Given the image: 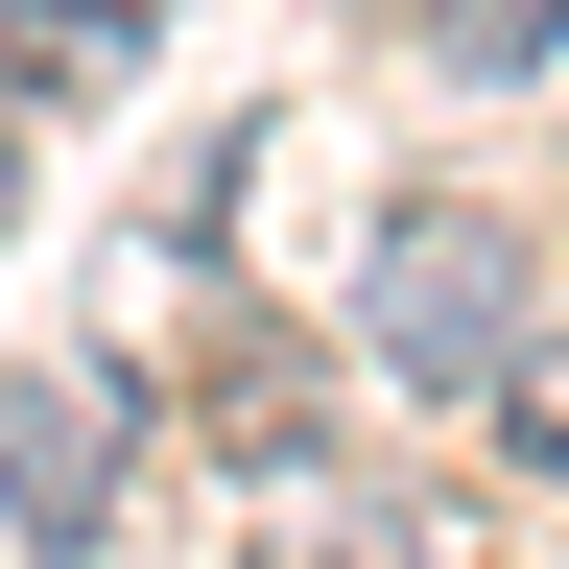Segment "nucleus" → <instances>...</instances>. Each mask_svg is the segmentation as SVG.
Returning a JSON list of instances; mask_svg holds the SVG:
<instances>
[{
    "label": "nucleus",
    "mask_w": 569,
    "mask_h": 569,
    "mask_svg": "<svg viewBox=\"0 0 569 569\" xmlns=\"http://www.w3.org/2000/svg\"><path fill=\"white\" fill-rule=\"evenodd\" d=\"M356 332H380L403 380H451V403H475V380H498V332H522V238H498L475 190H403V213H380V261H356Z\"/></svg>",
    "instance_id": "nucleus-1"
},
{
    "label": "nucleus",
    "mask_w": 569,
    "mask_h": 569,
    "mask_svg": "<svg viewBox=\"0 0 569 569\" xmlns=\"http://www.w3.org/2000/svg\"><path fill=\"white\" fill-rule=\"evenodd\" d=\"M119 475H142V380L24 356V380H0V522H24L48 569H96V546H119Z\"/></svg>",
    "instance_id": "nucleus-2"
},
{
    "label": "nucleus",
    "mask_w": 569,
    "mask_h": 569,
    "mask_svg": "<svg viewBox=\"0 0 569 569\" xmlns=\"http://www.w3.org/2000/svg\"><path fill=\"white\" fill-rule=\"evenodd\" d=\"M142 71V0H0V119H96Z\"/></svg>",
    "instance_id": "nucleus-3"
},
{
    "label": "nucleus",
    "mask_w": 569,
    "mask_h": 569,
    "mask_svg": "<svg viewBox=\"0 0 569 569\" xmlns=\"http://www.w3.org/2000/svg\"><path fill=\"white\" fill-rule=\"evenodd\" d=\"M238 569H427V546H403V498H261Z\"/></svg>",
    "instance_id": "nucleus-4"
},
{
    "label": "nucleus",
    "mask_w": 569,
    "mask_h": 569,
    "mask_svg": "<svg viewBox=\"0 0 569 569\" xmlns=\"http://www.w3.org/2000/svg\"><path fill=\"white\" fill-rule=\"evenodd\" d=\"M498 427H522V475H569V332H498Z\"/></svg>",
    "instance_id": "nucleus-5"
},
{
    "label": "nucleus",
    "mask_w": 569,
    "mask_h": 569,
    "mask_svg": "<svg viewBox=\"0 0 569 569\" xmlns=\"http://www.w3.org/2000/svg\"><path fill=\"white\" fill-rule=\"evenodd\" d=\"M0 213H24V190H0Z\"/></svg>",
    "instance_id": "nucleus-6"
}]
</instances>
